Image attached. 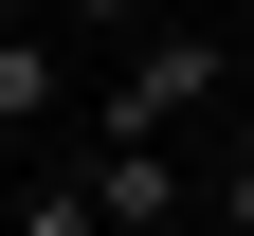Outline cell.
<instances>
[{
	"instance_id": "6da1fadb",
	"label": "cell",
	"mask_w": 254,
	"mask_h": 236,
	"mask_svg": "<svg viewBox=\"0 0 254 236\" xmlns=\"http://www.w3.org/2000/svg\"><path fill=\"white\" fill-rule=\"evenodd\" d=\"M218 91H236V37L145 18V37H127V73H109V127H127V146H182V109H218Z\"/></svg>"
},
{
	"instance_id": "8992f818",
	"label": "cell",
	"mask_w": 254,
	"mask_h": 236,
	"mask_svg": "<svg viewBox=\"0 0 254 236\" xmlns=\"http://www.w3.org/2000/svg\"><path fill=\"white\" fill-rule=\"evenodd\" d=\"M55 37H109V55H127V37H145V0H55Z\"/></svg>"
},
{
	"instance_id": "9c48e42d",
	"label": "cell",
	"mask_w": 254,
	"mask_h": 236,
	"mask_svg": "<svg viewBox=\"0 0 254 236\" xmlns=\"http://www.w3.org/2000/svg\"><path fill=\"white\" fill-rule=\"evenodd\" d=\"M0 18H18V0H0Z\"/></svg>"
},
{
	"instance_id": "3957f363",
	"label": "cell",
	"mask_w": 254,
	"mask_h": 236,
	"mask_svg": "<svg viewBox=\"0 0 254 236\" xmlns=\"http://www.w3.org/2000/svg\"><path fill=\"white\" fill-rule=\"evenodd\" d=\"M55 91H73V73H55V37H37V18H0V146H18Z\"/></svg>"
},
{
	"instance_id": "ba28073f",
	"label": "cell",
	"mask_w": 254,
	"mask_h": 236,
	"mask_svg": "<svg viewBox=\"0 0 254 236\" xmlns=\"http://www.w3.org/2000/svg\"><path fill=\"white\" fill-rule=\"evenodd\" d=\"M0 182H18V146H0Z\"/></svg>"
},
{
	"instance_id": "7a4b0ae2",
	"label": "cell",
	"mask_w": 254,
	"mask_h": 236,
	"mask_svg": "<svg viewBox=\"0 0 254 236\" xmlns=\"http://www.w3.org/2000/svg\"><path fill=\"white\" fill-rule=\"evenodd\" d=\"M91 218H109V236H182V218H200V163H182V146H127V127H91Z\"/></svg>"
},
{
	"instance_id": "5b68a950",
	"label": "cell",
	"mask_w": 254,
	"mask_h": 236,
	"mask_svg": "<svg viewBox=\"0 0 254 236\" xmlns=\"http://www.w3.org/2000/svg\"><path fill=\"white\" fill-rule=\"evenodd\" d=\"M200 218H218V236H254V146H236V163H200Z\"/></svg>"
},
{
	"instance_id": "277c9868",
	"label": "cell",
	"mask_w": 254,
	"mask_h": 236,
	"mask_svg": "<svg viewBox=\"0 0 254 236\" xmlns=\"http://www.w3.org/2000/svg\"><path fill=\"white\" fill-rule=\"evenodd\" d=\"M0 236H109V218H91V163H55V182H0Z\"/></svg>"
},
{
	"instance_id": "52a82bcc",
	"label": "cell",
	"mask_w": 254,
	"mask_h": 236,
	"mask_svg": "<svg viewBox=\"0 0 254 236\" xmlns=\"http://www.w3.org/2000/svg\"><path fill=\"white\" fill-rule=\"evenodd\" d=\"M236 91H254V37H236Z\"/></svg>"
}]
</instances>
